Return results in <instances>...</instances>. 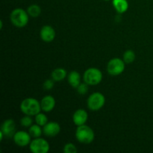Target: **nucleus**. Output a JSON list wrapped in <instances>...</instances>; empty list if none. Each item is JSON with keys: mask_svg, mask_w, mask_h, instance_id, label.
Returning <instances> with one entry per match:
<instances>
[{"mask_svg": "<svg viewBox=\"0 0 153 153\" xmlns=\"http://www.w3.org/2000/svg\"><path fill=\"white\" fill-rule=\"evenodd\" d=\"M20 110L25 115L28 116H35L41 111L40 102L32 97L25 98L20 103Z\"/></svg>", "mask_w": 153, "mask_h": 153, "instance_id": "f257e3e1", "label": "nucleus"}, {"mask_svg": "<svg viewBox=\"0 0 153 153\" xmlns=\"http://www.w3.org/2000/svg\"><path fill=\"white\" fill-rule=\"evenodd\" d=\"M10 20L14 26L17 28H23L28 24L29 20V15L27 10L17 7L10 12Z\"/></svg>", "mask_w": 153, "mask_h": 153, "instance_id": "f03ea898", "label": "nucleus"}, {"mask_svg": "<svg viewBox=\"0 0 153 153\" xmlns=\"http://www.w3.org/2000/svg\"><path fill=\"white\" fill-rule=\"evenodd\" d=\"M76 138L79 143L83 144H90L95 138V134L92 128L87 125L77 126L75 133Z\"/></svg>", "mask_w": 153, "mask_h": 153, "instance_id": "7ed1b4c3", "label": "nucleus"}, {"mask_svg": "<svg viewBox=\"0 0 153 153\" xmlns=\"http://www.w3.org/2000/svg\"><path fill=\"white\" fill-rule=\"evenodd\" d=\"M102 73L101 70L96 67H90L87 69L83 75L84 82L90 86L97 85L102 80Z\"/></svg>", "mask_w": 153, "mask_h": 153, "instance_id": "20e7f679", "label": "nucleus"}, {"mask_svg": "<svg viewBox=\"0 0 153 153\" xmlns=\"http://www.w3.org/2000/svg\"><path fill=\"white\" fill-rule=\"evenodd\" d=\"M105 104V97L102 93L94 92L89 96L87 100V105L91 111H97L102 108Z\"/></svg>", "mask_w": 153, "mask_h": 153, "instance_id": "39448f33", "label": "nucleus"}, {"mask_svg": "<svg viewBox=\"0 0 153 153\" xmlns=\"http://www.w3.org/2000/svg\"><path fill=\"white\" fill-rule=\"evenodd\" d=\"M126 63L123 59L114 58L108 61L107 64V72L112 76H120L125 70Z\"/></svg>", "mask_w": 153, "mask_h": 153, "instance_id": "423d86ee", "label": "nucleus"}, {"mask_svg": "<svg viewBox=\"0 0 153 153\" xmlns=\"http://www.w3.org/2000/svg\"><path fill=\"white\" fill-rule=\"evenodd\" d=\"M29 149L32 153H47L50 149V146L47 140L40 137L31 140Z\"/></svg>", "mask_w": 153, "mask_h": 153, "instance_id": "0eeeda50", "label": "nucleus"}, {"mask_svg": "<svg viewBox=\"0 0 153 153\" xmlns=\"http://www.w3.org/2000/svg\"><path fill=\"white\" fill-rule=\"evenodd\" d=\"M31 136L29 132L25 131H18L14 134L13 137L15 144L20 147H24L30 144L31 141Z\"/></svg>", "mask_w": 153, "mask_h": 153, "instance_id": "6e6552de", "label": "nucleus"}, {"mask_svg": "<svg viewBox=\"0 0 153 153\" xmlns=\"http://www.w3.org/2000/svg\"><path fill=\"white\" fill-rule=\"evenodd\" d=\"M55 35L56 33L55 28L51 25H43L40 31V39L46 43H50L53 41L55 38Z\"/></svg>", "mask_w": 153, "mask_h": 153, "instance_id": "1a4fd4ad", "label": "nucleus"}, {"mask_svg": "<svg viewBox=\"0 0 153 153\" xmlns=\"http://www.w3.org/2000/svg\"><path fill=\"white\" fill-rule=\"evenodd\" d=\"M0 131L3 133L4 137H13L16 131V123L12 119H7L2 123Z\"/></svg>", "mask_w": 153, "mask_h": 153, "instance_id": "9d476101", "label": "nucleus"}, {"mask_svg": "<svg viewBox=\"0 0 153 153\" xmlns=\"http://www.w3.org/2000/svg\"><path fill=\"white\" fill-rule=\"evenodd\" d=\"M43 134L49 137H54L58 135L61 131V126L57 122H48L43 127Z\"/></svg>", "mask_w": 153, "mask_h": 153, "instance_id": "9b49d317", "label": "nucleus"}, {"mask_svg": "<svg viewBox=\"0 0 153 153\" xmlns=\"http://www.w3.org/2000/svg\"><path fill=\"white\" fill-rule=\"evenodd\" d=\"M88 120V114L84 109H78L73 115V121L76 126L85 125Z\"/></svg>", "mask_w": 153, "mask_h": 153, "instance_id": "f8f14e48", "label": "nucleus"}, {"mask_svg": "<svg viewBox=\"0 0 153 153\" xmlns=\"http://www.w3.org/2000/svg\"><path fill=\"white\" fill-rule=\"evenodd\" d=\"M55 104H56V102H55V98L50 95L45 96L40 101L42 111L46 113L52 111L55 108Z\"/></svg>", "mask_w": 153, "mask_h": 153, "instance_id": "ddd939ff", "label": "nucleus"}, {"mask_svg": "<svg viewBox=\"0 0 153 153\" xmlns=\"http://www.w3.org/2000/svg\"><path fill=\"white\" fill-rule=\"evenodd\" d=\"M67 81L70 86L73 88H77L81 84V75L76 70L71 71L67 75Z\"/></svg>", "mask_w": 153, "mask_h": 153, "instance_id": "4468645a", "label": "nucleus"}, {"mask_svg": "<svg viewBox=\"0 0 153 153\" xmlns=\"http://www.w3.org/2000/svg\"><path fill=\"white\" fill-rule=\"evenodd\" d=\"M112 4L117 12L123 13L128 9V2L127 0H112Z\"/></svg>", "mask_w": 153, "mask_h": 153, "instance_id": "2eb2a0df", "label": "nucleus"}, {"mask_svg": "<svg viewBox=\"0 0 153 153\" xmlns=\"http://www.w3.org/2000/svg\"><path fill=\"white\" fill-rule=\"evenodd\" d=\"M67 76V70L64 68L58 67L55 69L51 73V77L55 82H61Z\"/></svg>", "mask_w": 153, "mask_h": 153, "instance_id": "dca6fc26", "label": "nucleus"}, {"mask_svg": "<svg viewBox=\"0 0 153 153\" xmlns=\"http://www.w3.org/2000/svg\"><path fill=\"white\" fill-rule=\"evenodd\" d=\"M27 12H28L29 16L33 18L38 17L40 14H41L42 9L38 4H32L30 6H28V8H27Z\"/></svg>", "mask_w": 153, "mask_h": 153, "instance_id": "f3484780", "label": "nucleus"}, {"mask_svg": "<svg viewBox=\"0 0 153 153\" xmlns=\"http://www.w3.org/2000/svg\"><path fill=\"white\" fill-rule=\"evenodd\" d=\"M42 126H39L38 124H32L28 128V132L31 134V137L37 138V137H41L42 133H43V129L41 128Z\"/></svg>", "mask_w": 153, "mask_h": 153, "instance_id": "a211bd4d", "label": "nucleus"}, {"mask_svg": "<svg viewBox=\"0 0 153 153\" xmlns=\"http://www.w3.org/2000/svg\"><path fill=\"white\" fill-rule=\"evenodd\" d=\"M136 58V55L134 52L131 49H128L126 51L123 55V60L126 64H131L134 61Z\"/></svg>", "mask_w": 153, "mask_h": 153, "instance_id": "6ab92c4d", "label": "nucleus"}, {"mask_svg": "<svg viewBox=\"0 0 153 153\" xmlns=\"http://www.w3.org/2000/svg\"><path fill=\"white\" fill-rule=\"evenodd\" d=\"M35 117H34V120L37 124H38L40 126L43 127L46 123H48V117L45 114L41 113V111L40 113H38L37 114H36Z\"/></svg>", "mask_w": 153, "mask_h": 153, "instance_id": "aec40b11", "label": "nucleus"}, {"mask_svg": "<svg viewBox=\"0 0 153 153\" xmlns=\"http://www.w3.org/2000/svg\"><path fill=\"white\" fill-rule=\"evenodd\" d=\"M20 124L22 126L29 128V127L33 124L32 118L31 117V116L25 115V117H23L20 120Z\"/></svg>", "mask_w": 153, "mask_h": 153, "instance_id": "412c9836", "label": "nucleus"}, {"mask_svg": "<svg viewBox=\"0 0 153 153\" xmlns=\"http://www.w3.org/2000/svg\"><path fill=\"white\" fill-rule=\"evenodd\" d=\"M76 90H77V92L79 94H80V95H85L88 92V90H89V85H88V84L84 82V83H81L78 86Z\"/></svg>", "mask_w": 153, "mask_h": 153, "instance_id": "4be33fe9", "label": "nucleus"}, {"mask_svg": "<svg viewBox=\"0 0 153 153\" xmlns=\"http://www.w3.org/2000/svg\"><path fill=\"white\" fill-rule=\"evenodd\" d=\"M63 152L64 153H76L78 152V149L73 143H68L64 145Z\"/></svg>", "mask_w": 153, "mask_h": 153, "instance_id": "5701e85b", "label": "nucleus"}, {"mask_svg": "<svg viewBox=\"0 0 153 153\" xmlns=\"http://www.w3.org/2000/svg\"><path fill=\"white\" fill-rule=\"evenodd\" d=\"M54 85H55V81L53 79H46L43 83V88L46 91H50L53 88Z\"/></svg>", "mask_w": 153, "mask_h": 153, "instance_id": "b1692460", "label": "nucleus"}, {"mask_svg": "<svg viewBox=\"0 0 153 153\" xmlns=\"http://www.w3.org/2000/svg\"><path fill=\"white\" fill-rule=\"evenodd\" d=\"M103 1H110V0H103Z\"/></svg>", "mask_w": 153, "mask_h": 153, "instance_id": "393cba45", "label": "nucleus"}]
</instances>
